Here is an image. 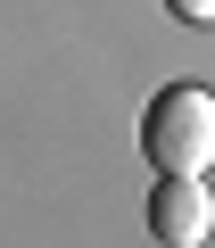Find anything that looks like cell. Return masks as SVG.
<instances>
[{"label":"cell","instance_id":"obj_3","mask_svg":"<svg viewBox=\"0 0 215 248\" xmlns=\"http://www.w3.org/2000/svg\"><path fill=\"white\" fill-rule=\"evenodd\" d=\"M166 9H174L182 25H215V0H166Z\"/></svg>","mask_w":215,"mask_h":248},{"label":"cell","instance_id":"obj_1","mask_svg":"<svg viewBox=\"0 0 215 248\" xmlns=\"http://www.w3.org/2000/svg\"><path fill=\"white\" fill-rule=\"evenodd\" d=\"M141 157L157 174H207L215 166V91L207 83H166L141 116Z\"/></svg>","mask_w":215,"mask_h":248},{"label":"cell","instance_id":"obj_2","mask_svg":"<svg viewBox=\"0 0 215 248\" xmlns=\"http://www.w3.org/2000/svg\"><path fill=\"white\" fill-rule=\"evenodd\" d=\"M149 232H157L166 248H199V240L215 232V190H207V174H157V190H149Z\"/></svg>","mask_w":215,"mask_h":248}]
</instances>
